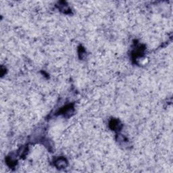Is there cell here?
Wrapping results in <instances>:
<instances>
[{"label": "cell", "mask_w": 173, "mask_h": 173, "mask_svg": "<svg viewBox=\"0 0 173 173\" xmlns=\"http://www.w3.org/2000/svg\"><path fill=\"white\" fill-rule=\"evenodd\" d=\"M121 124L119 120L116 119H113L110 121V127L113 130H117L120 129Z\"/></svg>", "instance_id": "6da1fadb"}, {"label": "cell", "mask_w": 173, "mask_h": 173, "mask_svg": "<svg viewBox=\"0 0 173 173\" xmlns=\"http://www.w3.org/2000/svg\"><path fill=\"white\" fill-rule=\"evenodd\" d=\"M55 164H56V166L58 168H65L68 164V162L65 158H60L57 160Z\"/></svg>", "instance_id": "7a4b0ae2"}]
</instances>
